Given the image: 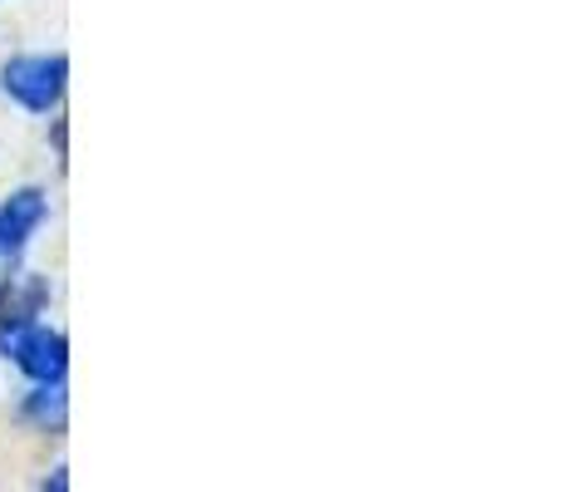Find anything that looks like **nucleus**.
<instances>
[{
    "label": "nucleus",
    "mask_w": 561,
    "mask_h": 492,
    "mask_svg": "<svg viewBox=\"0 0 561 492\" xmlns=\"http://www.w3.org/2000/svg\"><path fill=\"white\" fill-rule=\"evenodd\" d=\"M0 350H5L35 385H59V379H65L69 355H65V335H59V330L35 325V320L20 316L15 325L0 330Z\"/></svg>",
    "instance_id": "nucleus-1"
},
{
    "label": "nucleus",
    "mask_w": 561,
    "mask_h": 492,
    "mask_svg": "<svg viewBox=\"0 0 561 492\" xmlns=\"http://www.w3.org/2000/svg\"><path fill=\"white\" fill-rule=\"evenodd\" d=\"M65 55H20L5 65V75H0V84H5V94L15 99L20 108H30V114H49V108H59V99H65Z\"/></svg>",
    "instance_id": "nucleus-2"
},
{
    "label": "nucleus",
    "mask_w": 561,
    "mask_h": 492,
    "mask_svg": "<svg viewBox=\"0 0 561 492\" xmlns=\"http://www.w3.org/2000/svg\"><path fill=\"white\" fill-rule=\"evenodd\" d=\"M49 203L39 187H20L15 197H10L5 207H0V256L15 261L20 251H25V242L39 232V222H45Z\"/></svg>",
    "instance_id": "nucleus-3"
},
{
    "label": "nucleus",
    "mask_w": 561,
    "mask_h": 492,
    "mask_svg": "<svg viewBox=\"0 0 561 492\" xmlns=\"http://www.w3.org/2000/svg\"><path fill=\"white\" fill-rule=\"evenodd\" d=\"M30 414L35 419H55V424H65V394H59V385H45L35 394V404H30Z\"/></svg>",
    "instance_id": "nucleus-4"
}]
</instances>
